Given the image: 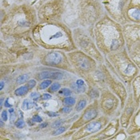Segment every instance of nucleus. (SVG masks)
<instances>
[{
  "label": "nucleus",
  "instance_id": "6ab92c4d",
  "mask_svg": "<svg viewBox=\"0 0 140 140\" xmlns=\"http://www.w3.org/2000/svg\"><path fill=\"white\" fill-rule=\"evenodd\" d=\"M7 119H8V116H7V111H3L2 112V119L3 121L7 122Z\"/></svg>",
  "mask_w": 140,
  "mask_h": 140
},
{
  "label": "nucleus",
  "instance_id": "f8f14e48",
  "mask_svg": "<svg viewBox=\"0 0 140 140\" xmlns=\"http://www.w3.org/2000/svg\"><path fill=\"white\" fill-rule=\"evenodd\" d=\"M51 83V81L50 80H44L43 82H42L40 84V88L41 89H45L47 88V86H49Z\"/></svg>",
  "mask_w": 140,
  "mask_h": 140
},
{
  "label": "nucleus",
  "instance_id": "b1692460",
  "mask_svg": "<svg viewBox=\"0 0 140 140\" xmlns=\"http://www.w3.org/2000/svg\"><path fill=\"white\" fill-rule=\"evenodd\" d=\"M50 98H51V95H50V94H47V93H46V94H44L43 95V99H44V100L50 99Z\"/></svg>",
  "mask_w": 140,
  "mask_h": 140
},
{
  "label": "nucleus",
  "instance_id": "f03ea898",
  "mask_svg": "<svg viewBox=\"0 0 140 140\" xmlns=\"http://www.w3.org/2000/svg\"><path fill=\"white\" fill-rule=\"evenodd\" d=\"M62 61V56L59 53L53 52L50 53L46 58V62L47 63L50 64V65H57V64L60 63Z\"/></svg>",
  "mask_w": 140,
  "mask_h": 140
},
{
  "label": "nucleus",
  "instance_id": "393cba45",
  "mask_svg": "<svg viewBox=\"0 0 140 140\" xmlns=\"http://www.w3.org/2000/svg\"><path fill=\"white\" fill-rule=\"evenodd\" d=\"M77 84L78 86H84V82L82 80V79H78L76 81V83H75Z\"/></svg>",
  "mask_w": 140,
  "mask_h": 140
},
{
  "label": "nucleus",
  "instance_id": "20e7f679",
  "mask_svg": "<svg viewBox=\"0 0 140 140\" xmlns=\"http://www.w3.org/2000/svg\"><path fill=\"white\" fill-rule=\"evenodd\" d=\"M28 91H29V88H28L27 86H22L17 89L15 93L17 96H22V95L26 94L28 92Z\"/></svg>",
  "mask_w": 140,
  "mask_h": 140
},
{
  "label": "nucleus",
  "instance_id": "c756f323",
  "mask_svg": "<svg viewBox=\"0 0 140 140\" xmlns=\"http://www.w3.org/2000/svg\"><path fill=\"white\" fill-rule=\"evenodd\" d=\"M47 125V123H43V124H42V125H41V127H46Z\"/></svg>",
  "mask_w": 140,
  "mask_h": 140
},
{
  "label": "nucleus",
  "instance_id": "5701e85b",
  "mask_svg": "<svg viewBox=\"0 0 140 140\" xmlns=\"http://www.w3.org/2000/svg\"><path fill=\"white\" fill-rule=\"evenodd\" d=\"M30 96H31L32 99L37 100L38 99V96H39V94L38 93H35V92H34V93H31V94H30Z\"/></svg>",
  "mask_w": 140,
  "mask_h": 140
},
{
  "label": "nucleus",
  "instance_id": "4468645a",
  "mask_svg": "<svg viewBox=\"0 0 140 140\" xmlns=\"http://www.w3.org/2000/svg\"><path fill=\"white\" fill-rule=\"evenodd\" d=\"M59 88H60V84L55 83H53L51 85V86H50V91H58V90H59Z\"/></svg>",
  "mask_w": 140,
  "mask_h": 140
},
{
  "label": "nucleus",
  "instance_id": "aec40b11",
  "mask_svg": "<svg viewBox=\"0 0 140 140\" xmlns=\"http://www.w3.org/2000/svg\"><path fill=\"white\" fill-rule=\"evenodd\" d=\"M32 120H33L34 122H41L42 121H43L42 118L39 115H35L32 118Z\"/></svg>",
  "mask_w": 140,
  "mask_h": 140
},
{
  "label": "nucleus",
  "instance_id": "2f4dec72",
  "mask_svg": "<svg viewBox=\"0 0 140 140\" xmlns=\"http://www.w3.org/2000/svg\"><path fill=\"white\" fill-rule=\"evenodd\" d=\"M3 125V122H2V121H1V126Z\"/></svg>",
  "mask_w": 140,
  "mask_h": 140
},
{
  "label": "nucleus",
  "instance_id": "cd10ccee",
  "mask_svg": "<svg viewBox=\"0 0 140 140\" xmlns=\"http://www.w3.org/2000/svg\"><path fill=\"white\" fill-rule=\"evenodd\" d=\"M49 114V116H51V117H54V116H57V114L56 113H54V112H48L47 113Z\"/></svg>",
  "mask_w": 140,
  "mask_h": 140
},
{
  "label": "nucleus",
  "instance_id": "6e6552de",
  "mask_svg": "<svg viewBox=\"0 0 140 140\" xmlns=\"http://www.w3.org/2000/svg\"><path fill=\"white\" fill-rule=\"evenodd\" d=\"M86 100H80L79 102L78 103V105H77V111H81L82 109H83L84 107L86 106Z\"/></svg>",
  "mask_w": 140,
  "mask_h": 140
},
{
  "label": "nucleus",
  "instance_id": "4be33fe9",
  "mask_svg": "<svg viewBox=\"0 0 140 140\" xmlns=\"http://www.w3.org/2000/svg\"><path fill=\"white\" fill-rule=\"evenodd\" d=\"M62 123H63V120H58V121H55L54 122V124H53V127H58L59 125H61Z\"/></svg>",
  "mask_w": 140,
  "mask_h": 140
},
{
  "label": "nucleus",
  "instance_id": "bb28decb",
  "mask_svg": "<svg viewBox=\"0 0 140 140\" xmlns=\"http://www.w3.org/2000/svg\"><path fill=\"white\" fill-rule=\"evenodd\" d=\"M5 106H6V107H11V106H12L10 104L8 103V99H7L5 101Z\"/></svg>",
  "mask_w": 140,
  "mask_h": 140
},
{
  "label": "nucleus",
  "instance_id": "dca6fc26",
  "mask_svg": "<svg viewBox=\"0 0 140 140\" xmlns=\"http://www.w3.org/2000/svg\"><path fill=\"white\" fill-rule=\"evenodd\" d=\"M35 83H36V82H35V80H34V79H31V80H30L29 82H28V83H27V86H28V88H29V90H30V89H32L34 86H35Z\"/></svg>",
  "mask_w": 140,
  "mask_h": 140
},
{
  "label": "nucleus",
  "instance_id": "a878e982",
  "mask_svg": "<svg viewBox=\"0 0 140 140\" xmlns=\"http://www.w3.org/2000/svg\"><path fill=\"white\" fill-rule=\"evenodd\" d=\"M63 112H65V113H69V112H71V108H69V107H63Z\"/></svg>",
  "mask_w": 140,
  "mask_h": 140
},
{
  "label": "nucleus",
  "instance_id": "412c9836",
  "mask_svg": "<svg viewBox=\"0 0 140 140\" xmlns=\"http://www.w3.org/2000/svg\"><path fill=\"white\" fill-rule=\"evenodd\" d=\"M19 24L20 25L21 27H27L29 25V23L27 22V21H24V20H21V21H19Z\"/></svg>",
  "mask_w": 140,
  "mask_h": 140
},
{
  "label": "nucleus",
  "instance_id": "7ed1b4c3",
  "mask_svg": "<svg viewBox=\"0 0 140 140\" xmlns=\"http://www.w3.org/2000/svg\"><path fill=\"white\" fill-rule=\"evenodd\" d=\"M101 127H102V125H101V123L99 122H92L91 123H89V124L86 126V130H87L89 132H96L99 130H100Z\"/></svg>",
  "mask_w": 140,
  "mask_h": 140
},
{
  "label": "nucleus",
  "instance_id": "ddd939ff",
  "mask_svg": "<svg viewBox=\"0 0 140 140\" xmlns=\"http://www.w3.org/2000/svg\"><path fill=\"white\" fill-rule=\"evenodd\" d=\"M131 16L135 19H140V10H134L131 13Z\"/></svg>",
  "mask_w": 140,
  "mask_h": 140
},
{
  "label": "nucleus",
  "instance_id": "9d476101",
  "mask_svg": "<svg viewBox=\"0 0 140 140\" xmlns=\"http://www.w3.org/2000/svg\"><path fill=\"white\" fill-rule=\"evenodd\" d=\"M28 78H29V77H28V75H21V76H19L18 78V79H17V83H23L28 79Z\"/></svg>",
  "mask_w": 140,
  "mask_h": 140
},
{
  "label": "nucleus",
  "instance_id": "0eeeda50",
  "mask_svg": "<svg viewBox=\"0 0 140 140\" xmlns=\"http://www.w3.org/2000/svg\"><path fill=\"white\" fill-rule=\"evenodd\" d=\"M63 103H65L66 105H67V106H72V105L75 104V99H74V98H72V97H66V99H64Z\"/></svg>",
  "mask_w": 140,
  "mask_h": 140
},
{
  "label": "nucleus",
  "instance_id": "7c9ffc66",
  "mask_svg": "<svg viewBox=\"0 0 140 140\" xmlns=\"http://www.w3.org/2000/svg\"><path fill=\"white\" fill-rule=\"evenodd\" d=\"M10 113H12V112H14V109H10Z\"/></svg>",
  "mask_w": 140,
  "mask_h": 140
},
{
  "label": "nucleus",
  "instance_id": "f257e3e1",
  "mask_svg": "<svg viewBox=\"0 0 140 140\" xmlns=\"http://www.w3.org/2000/svg\"><path fill=\"white\" fill-rule=\"evenodd\" d=\"M63 74L61 72H42L38 75L40 79H45V78H53V79H62L63 78Z\"/></svg>",
  "mask_w": 140,
  "mask_h": 140
},
{
  "label": "nucleus",
  "instance_id": "9b49d317",
  "mask_svg": "<svg viewBox=\"0 0 140 140\" xmlns=\"http://www.w3.org/2000/svg\"><path fill=\"white\" fill-rule=\"evenodd\" d=\"M63 36V35L61 31H57V32H55L54 35H51L50 36V39H57V38H62Z\"/></svg>",
  "mask_w": 140,
  "mask_h": 140
},
{
  "label": "nucleus",
  "instance_id": "c85d7f7f",
  "mask_svg": "<svg viewBox=\"0 0 140 140\" xmlns=\"http://www.w3.org/2000/svg\"><path fill=\"white\" fill-rule=\"evenodd\" d=\"M3 86H4V83L3 82H1V90H2Z\"/></svg>",
  "mask_w": 140,
  "mask_h": 140
},
{
  "label": "nucleus",
  "instance_id": "a211bd4d",
  "mask_svg": "<svg viewBox=\"0 0 140 140\" xmlns=\"http://www.w3.org/2000/svg\"><path fill=\"white\" fill-rule=\"evenodd\" d=\"M15 126L18 128H22L25 126V122L23 121H22V120H19V121L16 122L15 123Z\"/></svg>",
  "mask_w": 140,
  "mask_h": 140
},
{
  "label": "nucleus",
  "instance_id": "423d86ee",
  "mask_svg": "<svg viewBox=\"0 0 140 140\" xmlns=\"http://www.w3.org/2000/svg\"><path fill=\"white\" fill-rule=\"evenodd\" d=\"M22 107L23 110H29V109H31L33 107V103L30 102L29 99L24 100L23 103H22Z\"/></svg>",
  "mask_w": 140,
  "mask_h": 140
},
{
  "label": "nucleus",
  "instance_id": "1a4fd4ad",
  "mask_svg": "<svg viewBox=\"0 0 140 140\" xmlns=\"http://www.w3.org/2000/svg\"><path fill=\"white\" fill-rule=\"evenodd\" d=\"M72 87L75 90V91H77L78 92H83L86 90L85 86H78L76 83H75L74 85L72 86Z\"/></svg>",
  "mask_w": 140,
  "mask_h": 140
},
{
  "label": "nucleus",
  "instance_id": "f3484780",
  "mask_svg": "<svg viewBox=\"0 0 140 140\" xmlns=\"http://www.w3.org/2000/svg\"><path fill=\"white\" fill-rule=\"evenodd\" d=\"M62 93L65 95V96H70L71 94V90H69L67 88H63L62 90Z\"/></svg>",
  "mask_w": 140,
  "mask_h": 140
},
{
  "label": "nucleus",
  "instance_id": "39448f33",
  "mask_svg": "<svg viewBox=\"0 0 140 140\" xmlns=\"http://www.w3.org/2000/svg\"><path fill=\"white\" fill-rule=\"evenodd\" d=\"M96 114H97V112L94 110H91V111H88L86 112L84 118H85L86 120H90L91 119H94V118L96 116Z\"/></svg>",
  "mask_w": 140,
  "mask_h": 140
},
{
  "label": "nucleus",
  "instance_id": "2eb2a0df",
  "mask_svg": "<svg viewBox=\"0 0 140 140\" xmlns=\"http://www.w3.org/2000/svg\"><path fill=\"white\" fill-rule=\"evenodd\" d=\"M65 130H66L65 127H59V128H58L55 131L53 132V135H58V134L63 133L64 131H65Z\"/></svg>",
  "mask_w": 140,
  "mask_h": 140
}]
</instances>
